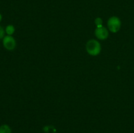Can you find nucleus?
Segmentation results:
<instances>
[{
  "label": "nucleus",
  "mask_w": 134,
  "mask_h": 133,
  "mask_svg": "<svg viewBox=\"0 0 134 133\" xmlns=\"http://www.w3.org/2000/svg\"><path fill=\"white\" fill-rule=\"evenodd\" d=\"M86 52L92 56H96L100 53L102 50L100 43L95 39L88 40L86 44Z\"/></svg>",
  "instance_id": "obj_1"
},
{
  "label": "nucleus",
  "mask_w": 134,
  "mask_h": 133,
  "mask_svg": "<svg viewBox=\"0 0 134 133\" xmlns=\"http://www.w3.org/2000/svg\"><path fill=\"white\" fill-rule=\"evenodd\" d=\"M109 30L112 33H117L121 27V21L116 16H112L107 21Z\"/></svg>",
  "instance_id": "obj_2"
},
{
  "label": "nucleus",
  "mask_w": 134,
  "mask_h": 133,
  "mask_svg": "<svg viewBox=\"0 0 134 133\" xmlns=\"http://www.w3.org/2000/svg\"><path fill=\"white\" fill-rule=\"evenodd\" d=\"M3 44L5 49L11 51L16 48V40L14 37L10 35H7V36L4 37V38L3 39Z\"/></svg>",
  "instance_id": "obj_3"
},
{
  "label": "nucleus",
  "mask_w": 134,
  "mask_h": 133,
  "mask_svg": "<svg viewBox=\"0 0 134 133\" xmlns=\"http://www.w3.org/2000/svg\"><path fill=\"white\" fill-rule=\"evenodd\" d=\"M95 35L99 40H105L109 37V31L106 27L103 26L96 27L95 30Z\"/></svg>",
  "instance_id": "obj_4"
},
{
  "label": "nucleus",
  "mask_w": 134,
  "mask_h": 133,
  "mask_svg": "<svg viewBox=\"0 0 134 133\" xmlns=\"http://www.w3.org/2000/svg\"><path fill=\"white\" fill-rule=\"evenodd\" d=\"M15 31V28L13 25H8L5 28V33L7 34V35H13Z\"/></svg>",
  "instance_id": "obj_5"
},
{
  "label": "nucleus",
  "mask_w": 134,
  "mask_h": 133,
  "mask_svg": "<svg viewBox=\"0 0 134 133\" xmlns=\"http://www.w3.org/2000/svg\"><path fill=\"white\" fill-rule=\"evenodd\" d=\"M0 133H11V129L7 125H2L0 126Z\"/></svg>",
  "instance_id": "obj_6"
},
{
  "label": "nucleus",
  "mask_w": 134,
  "mask_h": 133,
  "mask_svg": "<svg viewBox=\"0 0 134 133\" xmlns=\"http://www.w3.org/2000/svg\"><path fill=\"white\" fill-rule=\"evenodd\" d=\"M94 22H95V24L96 25L97 27H100L103 26V25H102L103 24V20H102V19L101 18H96Z\"/></svg>",
  "instance_id": "obj_7"
},
{
  "label": "nucleus",
  "mask_w": 134,
  "mask_h": 133,
  "mask_svg": "<svg viewBox=\"0 0 134 133\" xmlns=\"http://www.w3.org/2000/svg\"><path fill=\"white\" fill-rule=\"evenodd\" d=\"M5 30L1 26H0V40L3 39L5 37Z\"/></svg>",
  "instance_id": "obj_8"
},
{
  "label": "nucleus",
  "mask_w": 134,
  "mask_h": 133,
  "mask_svg": "<svg viewBox=\"0 0 134 133\" xmlns=\"http://www.w3.org/2000/svg\"><path fill=\"white\" fill-rule=\"evenodd\" d=\"M1 20H2V15H1V14L0 13V22H1Z\"/></svg>",
  "instance_id": "obj_9"
}]
</instances>
